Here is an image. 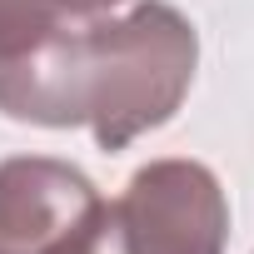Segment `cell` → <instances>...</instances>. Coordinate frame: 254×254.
Here are the masks:
<instances>
[{
  "label": "cell",
  "mask_w": 254,
  "mask_h": 254,
  "mask_svg": "<svg viewBox=\"0 0 254 254\" xmlns=\"http://www.w3.org/2000/svg\"><path fill=\"white\" fill-rule=\"evenodd\" d=\"M194 60L199 35L165 0H140L125 15H70L0 50V115L45 130L85 125L100 150H125L175 120Z\"/></svg>",
  "instance_id": "obj_1"
},
{
  "label": "cell",
  "mask_w": 254,
  "mask_h": 254,
  "mask_svg": "<svg viewBox=\"0 0 254 254\" xmlns=\"http://www.w3.org/2000/svg\"><path fill=\"white\" fill-rule=\"evenodd\" d=\"M130 254H224L229 199L199 160H155L110 204Z\"/></svg>",
  "instance_id": "obj_2"
},
{
  "label": "cell",
  "mask_w": 254,
  "mask_h": 254,
  "mask_svg": "<svg viewBox=\"0 0 254 254\" xmlns=\"http://www.w3.org/2000/svg\"><path fill=\"white\" fill-rule=\"evenodd\" d=\"M105 209L100 190L65 160L15 155L0 165V254H30L85 229Z\"/></svg>",
  "instance_id": "obj_3"
},
{
  "label": "cell",
  "mask_w": 254,
  "mask_h": 254,
  "mask_svg": "<svg viewBox=\"0 0 254 254\" xmlns=\"http://www.w3.org/2000/svg\"><path fill=\"white\" fill-rule=\"evenodd\" d=\"M125 0H0V50L30 40L35 30H50L70 15H105Z\"/></svg>",
  "instance_id": "obj_4"
},
{
  "label": "cell",
  "mask_w": 254,
  "mask_h": 254,
  "mask_svg": "<svg viewBox=\"0 0 254 254\" xmlns=\"http://www.w3.org/2000/svg\"><path fill=\"white\" fill-rule=\"evenodd\" d=\"M30 254H130V249H125L120 224H115V209H110V199H105V209H100L85 229H75V234H65V239H55V244H40V249H30Z\"/></svg>",
  "instance_id": "obj_5"
}]
</instances>
